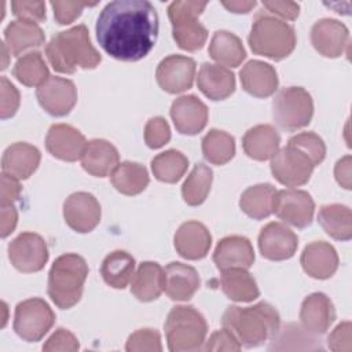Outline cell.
Instances as JSON below:
<instances>
[{
    "instance_id": "4",
    "label": "cell",
    "mask_w": 352,
    "mask_h": 352,
    "mask_svg": "<svg viewBox=\"0 0 352 352\" xmlns=\"http://www.w3.org/2000/svg\"><path fill=\"white\" fill-rule=\"evenodd\" d=\"M88 276V265L84 257L76 253L59 256L48 272V296L60 309H69L76 305L84 292V283Z\"/></svg>"
},
{
    "instance_id": "14",
    "label": "cell",
    "mask_w": 352,
    "mask_h": 352,
    "mask_svg": "<svg viewBox=\"0 0 352 352\" xmlns=\"http://www.w3.org/2000/svg\"><path fill=\"white\" fill-rule=\"evenodd\" d=\"M40 106L51 116L63 117L77 103V88L73 81L51 76L36 91Z\"/></svg>"
},
{
    "instance_id": "49",
    "label": "cell",
    "mask_w": 352,
    "mask_h": 352,
    "mask_svg": "<svg viewBox=\"0 0 352 352\" xmlns=\"http://www.w3.org/2000/svg\"><path fill=\"white\" fill-rule=\"evenodd\" d=\"M12 14L19 19L30 22H41L45 19V3L44 1H12Z\"/></svg>"
},
{
    "instance_id": "39",
    "label": "cell",
    "mask_w": 352,
    "mask_h": 352,
    "mask_svg": "<svg viewBox=\"0 0 352 352\" xmlns=\"http://www.w3.org/2000/svg\"><path fill=\"white\" fill-rule=\"evenodd\" d=\"M212 180V169L208 165L198 162L182 186V195L184 202L191 206L201 205L210 191Z\"/></svg>"
},
{
    "instance_id": "43",
    "label": "cell",
    "mask_w": 352,
    "mask_h": 352,
    "mask_svg": "<svg viewBox=\"0 0 352 352\" xmlns=\"http://www.w3.org/2000/svg\"><path fill=\"white\" fill-rule=\"evenodd\" d=\"M125 349L128 352H160L162 351L161 336L157 330L153 329H140L132 333L126 341Z\"/></svg>"
},
{
    "instance_id": "34",
    "label": "cell",
    "mask_w": 352,
    "mask_h": 352,
    "mask_svg": "<svg viewBox=\"0 0 352 352\" xmlns=\"http://www.w3.org/2000/svg\"><path fill=\"white\" fill-rule=\"evenodd\" d=\"M100 275L109 286L124 289L135 275V258L128 252L114 250L103 258Z\"/></svg>"
},
{
    "instance_id": "30",
    "label": "cell",
    "mask_w": 352,
    "mask_h": 352,
    "mask_svg": "<svg viewBox=\"0 0 352 352\" xmlns=\"http://www.w3.org/2000/svg\"><path fill=\"white\" fill-rule=\"evenodd\" d=\"M45 41L44 32L36 22L16 19L8 23L4 30V43L15 56L30 48L41 47Z\"/></svg>"
},
{
    "instance_id": "17",
    "label": "cell",
    "mask_w": 352,
    "mask_h": 352,
    "mask_svg": "<svg viewBox=\"0 0 352 352\" xmlns=\"http://www.w3.org/2000/svg\"><path fill=\"white\" fill-rule=\"evenodd\" d=\"M349 32L346 26L333 18H323L314 23L311 29V43L314 48L326 58H338L348 47Z\"/></svg>"
},
{
    "instance_id": "25",
    "label": "cell",
    "mask_w": 352,
    "mask_h": 352,
    "mask_svg": "<svg viewBox=\"0 0 352 352\" xmlns=\"http://www.w3.org/2000/svg\"><path fill=\"white\" fill-rule=\"evenodd\" d=\"M300 261L304 271L315 279H327L338 268V254L336 249L324 241L308 243L301 253Z\"/></svg>"
},
{
    "instance_id": "35",
    "label": "cell",
    "mask_w": 352,
    "mask_h": 352,
    "mask_svg": "<svg viewBox=\"0 0 352 352\" xmlns=\"http://www.w3.org/2000/svg\"><path fill=\"white\" fill-rule=\"evenodd\" d=\"M276 190L270 183H261L248 187L239 199V206L245 214L252 219L261 220L274 212Z\"/></svg>"
},
{
    "instance_id": "13",
    "label": "cell",
    "mask_w": 352,
    "mask_h": 352,
    "mask_svg": "<svg viewBox=\"0 0 352 352\" xmlns=\"http://www.w3.org/2000/svg\"><path fill=\"white\" fill-rule=\"evenodd\" d=\"M195 77V60L184 55L164 58L155 70L158 85L168 94H180L192 87Z\"/></svg>"
},
{
    "instance_id": "27",
    "label": "cell",
    "mask_w": 352,
    "mask_h": 352,
    "mask_svg": "<svg viewBox=\"0 0 352 352\" xmlns=\"http://www.w3.org/2000/svg\"><path fill=\"white\" fill-rule=\"evenodd\" d=\"M197 85L199 91L212 100H223L235 91V76L234 73L221 66L213 63H202Z\"/></svg>"
},
{
    "instance_id": "33",
    "label": "cell",
    "mask_w": 352,
    "mask_h": 352,
    "mask_svg": "<svg viewBox=\"0 0 352 352\" xmlns=\"http://www.w3.org/2000/svg\"><path fill=\"white\" fill-rule=\"evenodd\" d=\"M209 55L217 65L236 67L245 60L246 51L238 36L227 30H217L210 40Z\"/></svg>"
},
{
    "instance_id": "51",
    "label": "cell",
    "mask_w": 352,
    "mask_h": 352,
    "mask_svg": "<svg viewBox=\"0 0 352 352\" xmlns=\"http://www.w3.org/2000/svg\"><path fill=\"white\" fill-rule=\"evenodd\" d=\"M268 14H275L283 19L293 21L300 14V6L294 1H263Z\"/></svg>"
},
{
    "instance_id": "52",
    "label": "cell",
    "mask_w": 352,
    "mask_h": 352,
    "mask_svg": "<svg viewBox=\"0 0 352 352\" xmlns=\"http://www.w3.org/2000/svg\"><path fill=\"white\" fill-rule=\"evenodd\" d=\"M21 184L16 177L10 176L7 173L1 175V206L7 205H14V202L19 198L21 195Z\"/></svg>"
},
{
    "instance_id": "3",
    "label": "cell",
    "mask_w": 352,
    "mask_h": 352,
    "mask_svg": "<svg viewBox=\"0 0 352 352\" xmlns=\"http://www.w3.org/2000/svg\"><path fill=\"white\" fill-rule=\"evenodd\" d=\"M223 327L232 331L239 344L252 348L272 338L279 329L280 318L278 311L268 302H257L252 307L241 308L231 305L221 318Z\"/></svg>"
},
{
    "instance_id": "31",
    "label": "cell",
    "mask_w": 352,
    "mask_h": 352,
    "mask_svg": "<svg viewBox=\"0 0 352 352\" xmlns=\"http://www.w3.org/2000/svg\"><path fill=\"white\" fill-rule=\"evenodd\" d=\"M164 283L162 267L154 261H144L139 265L132 278L131 292L138 300L148 302L161 296L164 292Z\"/></svg>"
},
{
    "instance_id": "26",
    "label": "cell",
    "mask_w": 352,
    "mask_h": 352,
    "mask_svg": "<svg viewBox=\"0 0 352 352\" xmlns=\"http://www.w3.org/2000/svg\"><path fill=\"white\" fill-rule=\"evenodd\" d=\"M242 88L256 98H268L278 88V74L275 69L263 60H249L241 70Z\"/></svg>"
},
{
    "instance_id": "32",
    "label": "cell",
    "mask_w": 352,
    "mask_h": 352,
    "mask_svg": "<svg viewBox=\"0 0 352 352\" xmlns=\"http://www.w3.org/2000/svg\"><path fill=\"white\" fill-rule=\"evenodd\" d=\"M220 286L223 293L232 301L250 302L260 294L254 278L246 268H228L221 271Z\"/></svg>"
},
{
    "instance_id": "42",
    "label": "cell",
    "mask_w": 352,
    "mask_h": 352,
    "mask_svg": "<svg viewBox=\"0 0 352 352\" xmlns=\"http://www.w3.org/2000/svg\"><path fill=\"white\" fill-rule=\"evenodd\" d=\"M287 144L302 151L315 166L319 165L326 157V144L323 139L314 132L297 133L289 139Z\"/></svg>"
},
{
    "instance_id": "54",
    "label": "cell",
    "mask_w": 352,
    "mask_h": 352,
    "mask_svg": "<svg viewBox=\"0 0 352 352\" xmlns=\"http://www.w3.org/2000/svg\"><path fill=\"white\" fill-rule=\"evenodd\" d=\"M334 176L338 184L346 190H351V155H345L338 160L334 168Z\"/></svg>"
},
{
    "instance_id": "44",
    "label": "cell",
    "mask_w": 352,
    "mask_h": 352,
    "mask_svg": "<svg viewBox=\"0 0 352 352\" xmlns=\"http://www.w3.org/2000/svg\"><path fill=\"white\" fill-rule=\"evenodd\" d=\"M170 139V129L165 118L153 117L144 126V142L150 148H160Z\"/></svg>"
},
{
    "instance_id": "56",
    "label": "cell",
    "mask_w": 352,
    "mask_h": 352,
    "mask_svg": "<svg viewBox=\"0 0 352 352\" xmlns=\"http://www.w3.org/2000/svg\"><path fill=\"white\" fill-rule=\"evenodd\" d=\"M8 52H10V50H8V47L6 45V43L3 41L1 43V54H3V65H1V69L4 70L6 67H7V63H8ZM11 54V52H10Z\"/></svg>"
},
{
    "instance_id": "29",
    "label": "cell",
    "mask_w": 352,
    "mask_h": 352,
    "mask_svg": "<svg viewBox=\"0 0 352 352\" xmlns=\"http://www.w3.org/2000/svg\"><path fill=\"white\" fill-rule=\"evenodd\" d=\"M280 136L278 131L268 124H260L246 131L242 139V147L248 157L265 161L274 157L279 150Z\"/></svg>"
},
{
    "instance_id": "6",
    "label": "cell",
    "mask_w": 352,
    "mask_h": 352,
    "mask_svg": "<svg viewBox=\"0 0 352 352\" xmlns=\"http://www.w3.org/2000/svg\"><path fill=\"white\" fill-rule=\"evenodd\" d=\"M165 336L172 352L202 349L208 324L201 312L190 305H177L170 309L165 320Z\"/></svg>"
},
{
    "instance_id": "2",
    "label": "cell",
    "mask_w": 352,
    "mask_h": 352,
    "mask_svg": "<svg viewBox=\"0 0 352 352\" xmlns=\"http://www.w3.org/2000/svg\"><path fill=\"white\" fill-rule=\"evenodd\" d=\"M51 66L65 74H73L77 67L95 69L102 56L91 43L85 25H77L56 33L45 47Z\"/></svg>"
},
{
    "instance_id": "55",
    "label": "cell",
    "mask_w": 352,
    "mask_h": 352,
    "mask_svg": "<svg viewBox=\"0 0 352 352\" xmlns=\"http://www.w3.org/2000/svg\"><path fill=\"white\" fill-rule=\"evenodd\" d=\"M221 4L231 12L246 14L254 8L256 1H221Z\"/></svg>"
},
{
    "instance_id": "28",
    "label": "cell",
    "mask_w": 352,
    "mask_h": 352,
    "mask_svg": "<svg viewBox=\"0 0 352 352\" xmlns=\"http://www.w3.org/2000/svg\"><path fill=\"white\" fill-rule=\"evenodd\" d=\"M81 165L84 170L96 177H106L111 175L120 161L117 148L107 140L92 139L87 142V146L81 155Z\"/></svg>"
},
{
    "instance_id": "12",
    "label": "cell",
    "mask_w": 352,
    "mask_h": 352,
    "mask_svg": "<svg viewBox=\"0 0 352 352\" xmlns=\"http://www.w3.org/2000/svg\"><path fill=\"white\" fill-rule=\"evenodd\" d=\"M314 212L315 202L307 191L296 188L276 191L272 213L285 223L297 228H305L312 223Z\"/></svg>"
},
{
    "instance_id": "23",
    "label": "cell",
    "mask_w": 352,
    "mask_h": 352,
    "mask_svg": "<svg viewBox=\"0 0 352 352\" xmlns=\"http://www.w3.org/2000/svg\"><path fill=\"white\" fill-rule=\"evenodd\" d=\"M164 279V292L175 301L190 300L201 285L197 270L179 261H172L165 267Z\"/></svg>"
},
{
    "instance_id": "36",
    "label": "cell",
    "mask_w": 352,
    "mask_h": 352,
    "mask_svg": "<svg viewBox=\"0 0 352 352\" xmlns=\"http://www.w3.org/2000/svg\"><path fill=\"white\" fill-rule=\"evenodd\" d=\"M318 221L326 234L337 241H349L352 238V213L345 205H323L319 210Z\"/></svg>"
},
{
    "instance_id": "38",
    "label": "cell",
    "mask_w": 352,
    "mask_h": 352,
    "mask_svg": "<svg viewBox=\"0 0 352 352\" xmlns=\"http://www.w3.org/2000/svg\"><path fill=\"white\" fill-rule=\"evenodd\" d=\"M12 73L16 77V80L23 85L37 87V88L51 77L48 72V66L38 51H33L22 55L15 62Z\"/></svg>"
},
{
    "instance_id": "50",
    "label": "cell",
    "mask_w": 352,
    "mask_h": 352,
    "mask_svg": "<svg viewBox=\"0 0 352 352\" xmlns=\"http://www.w3.org/2000/svg\"><path fill=\"white\" fill-rule=\"evenodd\" d=\"M351 322L340 323L327 337V345L334 352H351Z\"/></svg>"
},
{
    "instance_id": "1",
    "label": "cell",
    "mask_w": 352,
    "mask_h": 352,
    "mask_svg": "<svg viewBox=\"0 0 352 352\" xmlns=\"http://www.w3.org/2000/svg\"><path fill=\"white\" fill-rule=\"evenodd\" d=\"M96 38L106 54L124 62L144 58L158 37V14L146 0H116L100 11Z\"/></svg>"
},
{
    "instance_id": "20",
    "label": "cell",
    "mask_w": 352,
    "mask_h": 352,
    "mask_svg": "<svg viewBox=\"0 0 352 352\" xmlns=\"http://www.w3.org/2000/svg\"><path fill=\"white\" fill-rule=\"evenodd\" d=\"M336 319V309L331 300L323 293H312L301 304V327L316 336L329 330Z\"/></svg>"
},
{
    "instance_id": "10",
    "label": "cell",
    "mask_w": 352,
    "mask_h": 352,
    "mask_svg": "<svg viewBox=\"0 0 352 352\" xmlns=\"http://www.w3.org/2000/svg\"><path fill=\"white\" fill-rule=\"evenodd\" d=\"M312 161L298 148L285 146L271 158V172L274 177L286 187H298L305 184L314 170Z\"/></svg>"
},
{
    "instance_id": "19",
    "label": "cell",
    "mask_w": 352,
    "mask_h": 352,
    "mask_svg": "<svg viewBox=\"0 0 352 352\" xmlns=\"http://www.w3.org/2000/svg\"><path fill=\"white\" fill-rule=\"evenodd\" d=\"M170 117L180 133L197 135L206 126L208 107L195 95H183L173 100Z\"/></svg>"
},
{
    "instance_id": "37",
    "label": "cell",
    "mask_w": 352,
    "mask_h": 352,
    "mask_svg": "<svg viewBox=\"0 0 352 352\" xmlns=\"http://www.w3.org/2000/svg\"><path fill=\"white\" fill-rule=\"evenodd\" d=\"M147 169L132 161H124L111 172V183L117 191L125 195H138L146 190L148 184Z\"/></svg>"
},
{
    "instance_id": "41",
    "label": "cell",
    "mask_w": 352,
    "mask_h": 352,
    "mask_svg": "<svg viewBox=\"0 0 352 352\" xmlns=\"http://www.w3.org/2000/svg\"><path fill=\"white\" fill-rule=\"evenodd\" d=\"M202 153L210 164L224 165L235 154V139L224 131L210 129L202 139Z\"/></svg>"
},
{
    "instance_id": "45",
    "label": "cell",
    "mask_w": 352,
    "mask_h": 352,
    "mask_svg": "<svg viewBox=\"0 0 352 352\" xmlns=\"http://www.w3.org/2000/svg\"><path fill=\"white\" fill-rule=\"evenodd\" d=\"M0 116L3 120L12 117L19 107V92L7 77L0 78Z\"/></svg>"
},
{
    "instance_id": "21",
    "label": "cell",
    "mask_w": 352,
    "mask_h": 352,
    "mask_svg": "<svg viewBox=\"0 0 352 352\" xmlns=\"http://www.w3.org/2000/svg\"><path fill=\"white\" fill-rule=\"evenodd\" d=\"M213 261L220 271L228 268H250L254 263V250L250 241L241 235H230L219 241Z\"/></svg>"
},
{
    "instance_id": "8",
    "label": "cell",
    "mask_w": 352,
    "mask_h": 352,
    "mask_svg": "<svg viewBox=\"0 0 352 352\" xmlns=\"http://www.w3.org/2000/svg\"><path fill=\"white\" fill-rule=\"evenodd\" d=\"M314 116V102L301 87L282 88L272 100V117L283 131H297L307 126Z\"/></svg>"
},
{
    "instance_id": "22",
    "label": "cell",
    "mask_w": 352,
    "mask_h": 352,
    "mask_svg": "<svg viewBox=\"0 0 352 352\" xmlns=\"http://www.w3.org/2000/svg\"><path fill=\"white\" fill-rule=\"evenodd\" d=\"M212 245V235L209 230L199 221L183 223L175 234V249L187 260L204 258Z\"/></svg>"
},
{
    "instance_id": "24",
    "label": "cell",
    "mask_w": 352,
    "mask_h": 352,
    "mask_svg": "<svg viewBox=\"0 0 352 352\" xmlns=\"http://www.w3.org/2000/svg\"><path fill=\"white\" fill-rule=\"evenodd\" d=\"M41 160L40 150L29 143L18 142L8 146L1 158L3 173L25 180L34 173Z\"/></svg>"
},
{
    "instance_id": "40",
    "label": "cell",
    "mask_w": 352,
    "mask_h": 352,
    "mask_svg": "<svg viewBox=\"0 0 352 352\" xmlns=\"http://www.w3.org/2000/svg\"><path fill=\"white\" fill-rule=\"evenodd\" d=\"M188 168L187 157L177 150H166L151 161V170L157 180L164 183L179 182Z\"/></svg>"
},
{
    "instance_id": "18",
    "label": "cell",
    "mask_w": 352,
    "mask_h": 352,
    "mask_svg": "<svg viewBox=\"0 0 352 352\" xmlns=\"http://www.w3.org/2000/svg\"><path fill=\"white\" fill-rule=\"evenodd\" d=\"M87 146L84 135L72 125L54 124L50 126L45 147L51 155L58 160L73 162L81 158Z\"/></svg>"
},
{
    "instance_id": "47",
    "label": "cell",
    "mask_w": 352,
    "mask_h": 352,
    "mask_svg": "<svg viewBox=\"0 0 352 352\" xmlns=\"http://www.w3.org/2000/svg\"><path fill=\"white\" fill-rule=\"evenodd\" d=\"M87 6H95V3L89 4L80 1H51L54 16L59 25H69L74 22Z\"/></svg>"
},
{
    "instance_id": "11",
    "label": "cell",
    "mask_w": 352,
    "mask_h": 352,
    "mask_svg": "<svg viewBox=\"0 0 352 352\" xmlns=\"http://www.w3.org/2000/svg\"><path fill=\"white\" fill-rule=\"evenodd\" d=\"M8 258L21 272H37L48 261L47 242L36 232H22L10 242Z\"/></svg>"
},
{
    "instance_id": "16",
    "label": "cell",
    "mask_w": 352,
    "mask_h": 352,
    "mask_svg": "<svg viewBox=\"0 0 352 352\" xmlns=\"http://www.w3.org/2000/svg\"><path fill=\"white\" fill-rule=\"evenodd\" d=\"M297 246V235L289 227L278 221L268 223L258 234V249L263 257L272 261H282L293 257Z\"/></svg>"
},
{
    "instance_id": "7",
    "label": "cell",
    "mask_w": 352,
    "mask_h": 352,
    "mask_svg": "<svg viewBox=\"0 0 352 352\" xmlns=\"http://www.w3.org/2000/svg\"><path fill=\"white\" fill-rule=\"evenodd\" d=\"M205 1H173L168 7L172 34L176 44L186 51H198L208 38V30L198 21L205 10Z\"/></svg>"
},
{
    "instance_id": "9",
    "label": "cell",
    "mask_w": 352,
    "mask_h": 352,
    "mask_svg": "<svg viewBox=\"0 0 352 352\" xmlns=\"http://www.w3.org/2000/svg\"><path fill=\"white\" fill-rule=\"evenodd\" d=\"M54 322L55 314L43 298H28L15 307L14 330L28 342L40 341L51 330Z\"/></svg>"
},
{
    "instance_id": "48",
    "label": "cell",
    "mask_w": 352,
    "mask_h": 352,
    "mask_svg": "<svg viewBox=\"0 0 352 352\" xmlns=\"http://www.w3.org/2000/svg\"><path fill=\"white\" fill-rule=\"evenodd\" d=\"M241 346L242 345L239 344L238 338L232 334V331L223 327V329L212 333L209 340L205 341V345L202 346V349H205V351H231L232 352V351H239Z\"/></svg>"
},
{
    "instance_id": "5",
    "label": "cell",
    "mask_w": 352,
    "mask_h": 352,
    "mask_svg": "<svg viewBox=\"0 0 352 352\" xmlns=\"http://www.w3.org/2000/svg\"><path fill=\"white\" fill-rule=\"evenodd\" d=\"M248 41L256 55L280 60L293 52L296 33L287 22L261 11L253 21Z\"/></svg>"
},
{
    "instance_id": "15",
    "label": "cell",
    "mask_w": 352,
    "mask_h": 352,
    "mask_svg": "<svg viewBox=\"0 0 352 352\" xmlns=\"http://www.w3.org/2000/svg\"><path fill=\"white\" fill-rule=\"evenodd\" d=\"M63 217L72 230L85 234L92 231L99 224L100 205L89 192H73L63 204Z\"/></svg>"
},
{
    "instance_id": "46",
    "label": "cell",
    "mask_w": 352,
    "mask_h": 352,
    "mask_svg": "<svg viewBox=\"0 0 352 352\" xmlns=\"http://www.w3.org/2000/svg\"><path fill=\"white\" fill-rule=\"evenodd\" d=\"M80 348L77 337L67 329L59 327L55 333L45 341L43 351L45 352H74Z\"/></svg>"
},
{
    "instance_id": "53",
    "label": "cell",
    "mask_w": 352,
    "mask_h": 352,
    "mask_svg": "<svg viewBox=\"0 0 352 352\" xmlns=\"http://www.w3.org/2000/svg\"><path fill=\"white\" fill-rule=\"evenodd\" d=\"M18 223V212L14 205L1 206V224H0V234L1 238L8 236L16 227Z\"/></svg>"
}]
</instances>
